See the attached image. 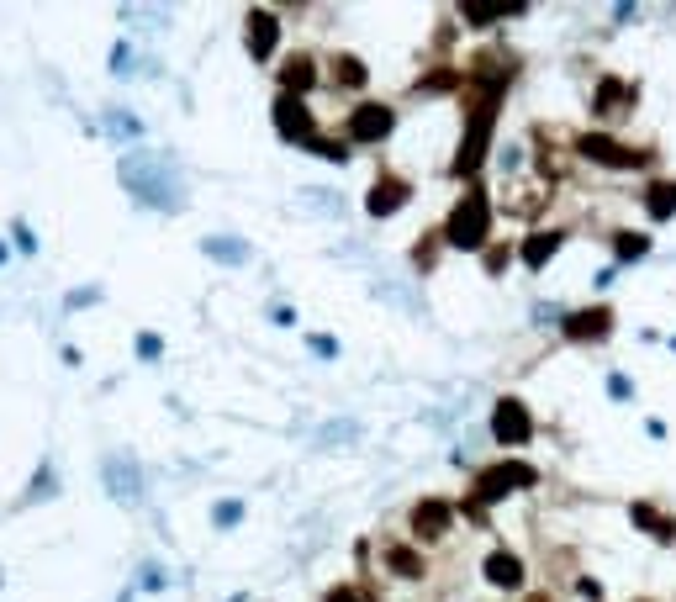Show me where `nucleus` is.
Wrapping results in <instances>:
<instances>
[{"label": "nucleus", "mask_w": 676, "mask_h": 602, "mask_svg": "<svg viewBox=\"0 0 676 602\" xmlns=\"http://www.w3.org/2000/svg\"><path fill=\"white\" fill-rule=\"evenodd\" d=\"M412 529H418V539H439L449 529V507L444 502H423L418 513H412Z\"/></svg>", "instance_id": "nucleus-7"}, {"label": "nucleus", "mask_w": 676, "mask_h": 602, "mask_svg": "<svg viewBox=\"0 0 676 602\" xmlns=\"http://www.w3.org/2000/svg\"><path fill=\"white\" fill-rule=\"evenodd\" d=\"M507 6H465V22H497Z\"/></svg>", "instance_id": "nucleus-20"}, {"label": "nucleus", "mask_w": 676, "mask_h": 602, "mask_svg": "<svg viewBox=\"0 0 676 602\" xmlns=\"http://www.w3.org/2000/svg\"><path fill=\"white\" fill-rule=\"evenodd\" d=\"M338 80H344V85H365V64L360 59H338Z\"/></svg>", "instance_id": "nucleus-18"}, {"label": "nucleus", "mask_w": 676, "mask_h": 602, "mask_svg": "<svg viewBox=\"0 0 676 602\" xmlns=\"http://www.w3.org/2000/svg\"><path fill=\"white\" fill-rule=\"evenodd\" d=\"M280 80H286V96H302V90L312 85V59H291Z\"/></svg>", "instance_id": "nucleus-15"}, {"label": "nucleus", "mask_w": 676, "mask_h": 602, "mask_svg": "<svg viewBox=\"0 0 676 602\" xmlns=\"http://www.w3.org/2000/svg\"><path fill=\"white\" fill-rule=\"evenodd\" d=\"M581 154L597 159V164H640L645 159V154H629V148H618L608 138H581Z\"/></svg>", "instance_id": "nucleus-9"}, {"label": "nucleus", "mask_w": 676, "mask_h": 602, "mask_svg": "<svg viewBox=\"0 0 676 602\" xmlns=\"http://www.w3.org/2000/svg\"><path fill=\"white\" fill-rule=\"evenodd\" d=\"M402 201H407V185L402 180H375V191H370V212L375 217H391Z\"/></svg>", "instance_id": "nucleus-10"}, {"label": "nucleus", "mask_w": 676, "mask_h": 602, "mask_svg": "<svg viewBox=\"0 0 676 602\" xmlns=\"http://www.w3.org/2000/svg\"><path fill=\"white\" fill-rule=\"evenodd\" d=\"M650 249V243L640 238V233H624V238H618V254H624V259H634V254H645Z\"/></svg>", "instance_id": "nucleus-19"}, {"label": "nucleus", "mask_w": 676, "mask_h": 602, "mask_svg": "<svg viewBox=\"0 0 676 602\" xmlns=\"http://www.w3.org/2000/svg\"><path fill=\"white\" fill-rule=\"evenodd\" d=\"M391 133V111L386 106H360L349 117V138L354 143H375V138H386Z\"/></svg>", "instance_id": "nucleus-5"}, {"label": "nucleus", "mask_w": 676, "mask_h": 602, "mask_svg": "<svg viewBox=\"0 0 676 602\" xmlns=\"http://www.w3.org/2000/svg\"><path fill=\"white\" fill-rule=\"evenodd\" d=\"M560 249V233H534L529 238V249H523V265H529V270H539L544 265V259H550Z\"/></svg>", "instance_id": "nucleus-14"}, {"label": "nucleus", "mask_w": 676, "mask_h": 602, "mask_svg": "<svg viewBox=\"0 0 676 602\" xmlns=\"http://www.w3.org/2000/svg\"><path fill=\"white\" fill-rule=\"evenodd\" d=\"M634 523H640V529H650L655 539H676V523H671V518H661L650 502H640V507H634Z\"/></svg>", "instance_id": "nucleus-13"}, {"label": "nucleus", "mask_w": 676, "mask_h": 602, "mask_svg": "<svg viewBox=\"0 0 676 602\" xmlns=\"http://www.w3.org/2000/svg\"><path fill=\"white\" fill-rule=\"evenodd\" d=\"M676 212V185H655L650 191V217H671Z\"/></svg>", "instance_id": "nucleus-17"}, {"label": "nucleus", "mask_w": 676, "mask_h": 602, "mask_svg": "<svg viewBox=\"0 0 676 602\" xmlns=\"http://www.w3.org/2000/svg\"><path fill=\"white\" fill-rule=\"evenodd\" d=\"M608 323H613L608 307H597V312H576L571 323H566V333H571V338H603V333H608Z\"/></svg>", "instance_id": "nucleus-11"}, {"label": "nucleus", "mask_w": 676, "mask_h": 602, "mask_svg": "<svg viewBox=\"0 0 676 602\" xmlns=\"http://www.w3.org/2000/svg\"><path fill=\"white\" fill-rule=\"evenodd\" d=\"M275 127H280V138H296V143H312L317 138L312 111L302 106V96H280L275 101Z\"/></svg>", "instance_id": "nucleus-4"}, {"label": "nucleus", "mask_w": 676, "mask_h": 602, "mask_svg": "<svg viewBox=\"0 0 676 602\" xmlns=\"http://www.w3.org/2000/svg\"><path fill=\"white\" fill-rule=\"evenodd\" d=\"M539 602H544V597H539Z\"/></svg>", "instance_id": "nucleus-22"}, {"label": "nucleus", "mask_w": 676, "mask_h": 602, "mask_svg": "<svg viewBox=\"0 0 676 602\" xmlns=\"http://www.w3.org/2000/svg\"><path fill=\"white\" fill-rule=\"evenodd\" d=\"M328 602H370V597H365V592H354V587H344V592H333Z\"/></svg>", "instance_id": "nucleus-21"}, {"label": "nucleus", "mask_w": 676, "mask_h": 602, "mask_svg": "<svg viewBox=\"0 0 676 602\" xmlns=\"http://www.w3.org/2000/svg\"><path fill=\"white\" fill-rule=\"evenodd\" d=\"M444 238L455 243V249H481V243H486V196L481 191H471L455 212H449Z\"/></svg>", "instance_id": "nucleus-1"}, {"label": "nucleus", "mask_w": 676, "mask_h": 602, "mask_svg": "<svg viewBox=\"0 0 676 602\" xmlns=\"http://www.w3.org/2000/svg\"><path fill=\"white\" fill-rule=\"evenodd\" d=\"M486 138H492V101L471 111V133H465V143H460L455 175H476V164L486 159Z\"/></svg>", "instance_id": "nucleus-3"}, {"label": "nucleus", "mask_w": 676, "mask_h": 602, "mask_svg": "<svg viewBox=\"0 0 676 602\" xmlns=\"http://www.w3.org/2000/svg\"><path fill=\"white\" fill-rule=\"evenodd\" d=\"M270 48H275V16L254 11L249 16V53H254V59H270Z\"/></svg>", "instance_id": "nucleus-8"}, {"label": "nucleus", "mask_w": 676, "mask_h": 602, "mask_svg": "<svg viewBox=\"0 0 676 602\" xmlns=\"http://www.w3.org/2000/svg\"><path fill=\"white\" fill-rule=\"evenodd\" d=\"M386 566L397 571V576H423V560L412 555V550H386Z\"/></svg>", "instance_id": "nucleus-16"}, {"label": "nucleus", "mask_w": 676, "mask_h": 602, "mask_svg": "<svg viewBox=\"0 0 676 602\" xmlns=\"http://www.w3.org/2000/svg\"><path fill=\"white\" fill-rule=\"evenodd\" d=\"M486 576H492L497 581V587H518V581H523V566H518V555H492V560H486Z\"/></svg>", "instance_id": "nucleus-12"}, {"label": "nucleus", "mask_w": 676, "mask_h": 602, "mask_svg": "<svg viewBox=\"0 0 676 602\" xmlns=\"http://www.w3.org/2000/svg\"><path fill=\"white\" fill-rule=\"evenodd\" d=\"M529 412H523V402H502L497 407V418H492V434L502 439V444H523L529 439Z\"/></svg>", "instance_id": "nucleus-6"}, {"label": "nucleus", "mask_w": 676, "mask_h": 602, "mask_svg": "<svg viewBox=\"0 0 676 602\" xmlns=\"http://www.w3.org/2000/svg\"><path fill=\"white\" fill-rule=\"evenodd\" d=\"M513 486H534V465H518V460H507V465H492V470H481V481H476V497L481 502H497L507 497Z\"/></svg>", "instance_id": "nucleus-2"}]
</instances>
